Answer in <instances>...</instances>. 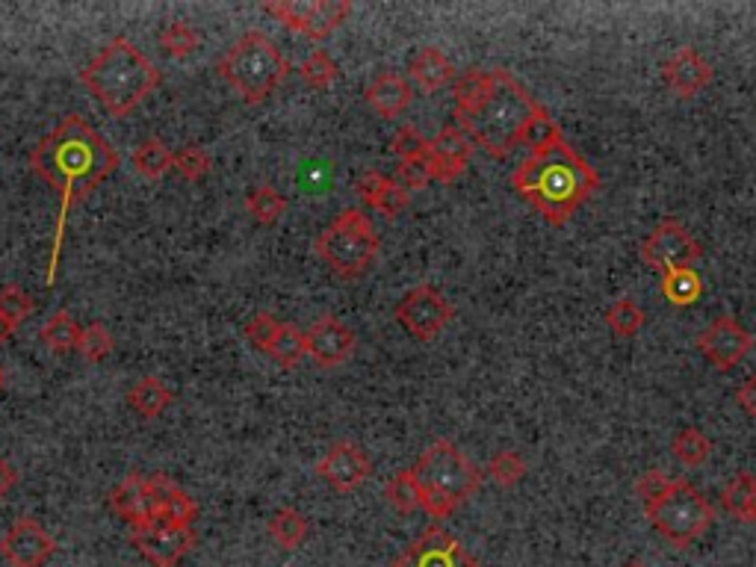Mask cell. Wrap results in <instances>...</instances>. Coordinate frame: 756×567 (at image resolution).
<instances>
[{"instance_id": "d6a6232c", "label": "cell", "mask_w": 756, "mask_h": 567, "mask_svg": "<svg viewBox=\"0 0 756 567\" xmlns=\"http://www.w3.org/2000/svg\"><path fill=\"white\" fill-rule=\"evenodd\" d=\"M80 331H83V328L78 326V319L71 317L69 310H60V314H53V317L44 322L42 340L51 346L53 352H71V349H78Z\"/></svg>"}, {"instance_id": "db71d44e", "label": "cell", "mask_w": 756, "mask_h": 567, "mask_svg": "<svg viewBox=\"0 0 756 567\" xmlns=\"http://www.w3.org/2000/svg\"><path fill=\"white\" fill-rule=\"evenodd\" d=\"M0 387H3V370H0Z\"/></svg>"}, {"instance_id": "d590c367", "label": "cell", "mask_w": 756, "mask_h": 567, "mask_svg": "<svg viewBox=\"0 0 756 567\" xmlns=\"http://www.w3.org/2000/svg\"><path fill=\"white\" fill-rule=\"evenodd\" d=\"M606 322L618 337H636L645 326V310L636 299L624 296V299L611 301V308L606 310Z\"/></svg>"}, {"instance_id": "9a60e30c", "label": "cell", "mask_w": 756, "mask_h": 567, "mask_svg": "<svg viewBox=\"0 0 756 567\" xmlns=\"http://www.w3.org/2000/svg\"><path fill=\"white\" fill-rule=\"evenodd\" d=\"M0 553L12 567H42L57 553V541L33 517H18L0 541Z\"/></svg>"}, {"instance_id": "5bb4252c", "label": "cell", "mask_w": 756, "mask_h": 567, "mask_svg": "<svg viewBox=\"0 0 756 567\" xmlns=\"http://www.w3.org/2000/svg\"><path fill=\"white\" fill-rule=\"evenodd\" d=\"M697 349L713 367L727 372L754 349V335L739 319L718 317L704 328V335L697 337Z\"/></svg>"}, {"instance_id": "8fae6325", "label": "cell", "mask_w": 756, "mask_h": 567, "mask_svg": "<svg viewBox=\"0 0 756 567\" xmlns=\"http://www.w3.org/2000/svg\"><path fill=\"white\" fill-rule=\"evenodd\" d=\"M452 317H456V308H452L447 296H440L431 284L414 287V290L396 305V319H399V326H402L414 340H422V344L435 340V337L452 322Z\"/></svg>"}, {"instance_id": "f1b7e54d", "label": "cell", "mask_w": 756, "mask_h": 567, "mask_svg": "<svg viewBox=\"0 0 756 567\" xmlns=\"http://www.w3.org/2000/svg\"><path fill=\"white\" fill-rule=\"evenodd\" d=\"M490 87H494V74H490V71L470 69L467 74L456 78V83H452V94H456V119L458 116H465V112L476 110V107L485 101V94L490 92Z\"/></svg>"}, {"instance_id": "8d00e7d4", "label": "cell", "mask_w": 756, "mask_h": 567, "mask_svg": "<svg viewBox=\"0 0 756 567\" xmlns=\"http://www.w3.org/2000/svg\"><path fill=\"white\" fill-rule=\"evenodd\" d=\"M299 74H301V80L308 83V87L328 89L337 80L340 69H337V62L331 60V53L322 51V48H317V51L310 53L308 60L301 62Z\"/></svg>"}, {"instance_id": "3957f363", "label": "cell", "mask_w": 756, "mask_h": 567, "mask_svg": "<svg viewBox=\"0 0 756 567\" xmlns=\"http://www.w3.org/2000/svg\"><path fill=\"white\" fill-rule=\"evenodd\" d=\"M80 80L107 107L112 119H125L160 87L163 74L128 36H116L87 69L80 71Z\"/></svg>"}, {"instance_id": "7dc6e473", "label": "cell", "mask_w": 756, "mask_h": 567, "mask_svg": "<svg viewBox=\"0 0 756 567\" xmlns=\"http://www.w3.org/2000/svg\"><path fill=\"white\" fill-rule=\"evenodd\" d=\"M670 481H674V479H668V476H665V472H662V470H647L645 476H641V479L636 481V494L641 499H645V506H647V503H654V499H659L662 494H665V490L670 488Z\"/></svg>"}, {"instance_id": "ffe728a7", "label": "cell", "mask_w": 756, "mask_h": 567, "mask_svg": "<svg viewBox=\"0 0 756 567\" xmlns=\"http://www.w3.org/2000/svg\"><path fill=\"white\" fill-rule=\"evenodd\" d=\"M148 494H151V506H155L157 520H166V524L175 526H192V520L198 517L196 499L189 497L181 485H175L169 476H163V472L148 476Z\"/></svg>"}, {"instance_id": "cb8c5ba5", "label": "cell", "mask_w": 756, "mask_h": 567, "mask_svg": "<svg viewBox=\"0 0 756 567\" xmlns=\"http://www.w3.org/2000/svg\"><path fill=\"white\" fill-rule=\"evenodd\" d=\"M172 390L160 381L157 376H146L139 378L137 385L130 387L128 394V402L130 408L137 414H142V417H148V420H155V417H160V414L172 405Z\"/></svg>"}, {"instance_id": "2e32d148", "label": "cell", "mask_w": 756, "mask_h": 567, "mask_svg": "<svg viewBox=\"0 0 756 567\" xmlns=\"http://www.w3.org/2000/svg\"><path fill=\"white\" fill-rule=\"evenodd\" d=\"M317 472L335 490L349 494V490H358L364 481L370 479L372 461L358 444H352V440H340V444H335V447L328 449L326 456L319 458Z\"/></svg>"}, {"instance_id": "bcb514c9", "label": "cell", "mask_w": 756, "mask_h": 567, "mask_svg": "<svg viewBox=\"0 0 756 567\" xmlns=\"http://www.w3.org/2000/svg\"><path fill=\"white\" fill-rule=\"evenodd\" d=\"M278 328H281V322H278L272 314H258V317H251L249 322H246V337H249L258 349L267 352L269 344H272V337L278 335Z\"/></svg>"}, {"instance_id": "4dcf8cb0", "label": "cell", "mask_w": 756, "mask_h": 567, "mask_svg": "<svg viewBox=\"0 0 756 567\" xmlns=\"http://www.w3.org/2000/svg\"><path fill=\"white\" fill-rule=\"evenodd\" d=\"M662 292H665V299H668L670 305L686 308V305H695V301L700 299L704 281H700V276H697L695 269H674V272H665V276H662Z\"/></svg>"}, {"instance_id": "74e56055", "label": "cell", "mask_w": 756, "mask_h": 567, "mask_svg": "<svg viewBox=\"0 0 756 567\" xmlns=\"http://www.w3.org/2000/svg\"><path fill=\"white\" fill-rule=\"evenodd\" d=\"M488 476L497 481V485H503V488H515L517 481L526 476L524 456L515 452V449H499L497 456L490 458Z\"/></svg>"}, {"instance_id": "8992f818", "label": "cell", "mask_w": 756, "mask_h": 567, "mask_svg": "<svg viewBox=\"0 0 756 567\" xmlns=\"http://www.w3.org/2000/svg\"><path fill=\"white\" fill-rule=\"evenodd\" d=\"M216 71L246 103H263L290 74V62L260 30H249L225 51Z\"/></svg>"}, {"instance_id": "9c48e42d", "label": "cell", "mask_w": 756, "mask_h": 567, "mask_svg": "<svg viewBox=\"0 0 756 567\" xmlns=\"http://www.w3.org/2000/svg\"><path fill=\"white\" fill-rule=\"evenodd\" d=\"M269 16L310 39H326L352 16V0H269Z\"/></svg>"}, {"instance_id": "7c38bea8", "label": "cell", "mask_w": 756, "mask_h": 567, "mask_svg": "<svg viewBox=\"0 0 756 567\" xmlns=\"http://www.w3.org/2000/svg\"><path fill=\"white\" fill-rule=\"evenodd\" d=\"M394 567H481L467 547L449 535L444 526H429L408 550L394 561Z\"/></svg>"}, {"instance_id": "30bf717a", "label": "cell", "mask_w": 756, "mask_h": 567, "mask_svg": "<svg viewBox=\"0 0 756 567\" xmlns=\"http://www.w3.org/2000/svg\"><path fill=\"white\" fill-rule=\"evenodd\" d=\"M700 255H704V246L677 219H662L650 237L641 242V260L650 269H659L662 276L674 269H695Z\"/></svg>"}, {"instance_id": "ac0fdd59", "label": "cell", "mask_w": 756, "mask_h": 567, "mask_svg": "<svg viewBox=\"0 0 756 567\" xmlns=\"http://www.w3.org/2000/svg\"><path fill=\"white\" fill-rule=\"evenodd\" d=\"M472 148L476 146H472V139L467 137V130H461L458 125H447L438 137L431 139L429 151H426L431 178L444 183L456 181L458 175L467 169V163H470Z\"/></svg>"}, {"instance_id": "7bdbcfd3", "label": "cell", "mask_w": 756, "mask_h": 567, "mask_svg": "<svg viewBox=\"0 0 756 567\" xmlns=\"http://www.w3.org/2000/svg\"><path fill=\"white\" fill-rule=\"evenodd\" d=\"M210 166H213V160H210V155L201 146H189L175 155V169L187 181H201L210 172Z\"/></svg>"}, {"instance_id": "277c9868", "label": "cell", "mask_w": 756, "mask_h": 567, "mask_svg": "<svg viewBox=\"0 0 756 567\" xmlns=\"http://www.w3.org/2000/svg\"><path fill=\"white\" fill-rule=\"evenodd\" d=\"M494 87L476 110L458 116V128L467 130L472 146H481L488 155L508 157L515 151L517 139L524 133L526 121L541 107L533 94L526 92L506 69H494Z\"/></svg>"}, {"instance_id": "1f68e13d", "label": "cell", "mask_w": 756, "mask_h": 567, "mask_svg": "<svg viewBox=\"0 0 756 567\" xmlns=\"http://www.w3.org/2000/svg\"><path fill=\"white\" fill-rule=\"evenodd\" d=\"M267 355H272V358H276L281 367H287V370L299 367L301 358L308 355V349H305V331H299V328L290 326V322H281L278 335L272 337V344H269Z\"/></svg>"}, {"instance_id": "ee69618b", "label": "cell", "mask_w": 756, "mask_h": 567, "mask_svg": "<svg viewBox=\"0 0 756 567\" xmlns=\"http://www.w3.org/2000/svg\"><path fill=\"white\" fill-rule=\"evenodd\" d=\"M426 151H429V139L422 137L414 125H402V128L396 130L394 155L399 157V163L402 160H420V157H426Z\"/></svg>"}, {"instance_id": "d4e9b609", "label": "cell", "mask_w": 756, "mask_h": 567, "mask_svg": "<svg viewBox=\"0 0 756 567\" xmlns=\"http://www.w3.org/2000/svg\"><path fill=\"white\" fill-rule=\"evenodd\" d=\"M561 128L556 125V119H553L550 112L544 110V107H538V110L533 112V119L526 121L524 133H520V139H517V146H526L529 148V157L535 155H544V151H550L556 142H561Z\"/></svg>"}, {"instance_id": "603a6c76", "label": "cell", "mask_w": 756, "mask_h": 567, "mask_svg": "<svg viewBox=\"0 0 756 567\" xmlns=\"http://www.w3.org/2000/svg\"><path fill=\"white\" fill-rule=\"evenodd\" d=\"M411 78L417 80V87L422 92H438V89L456 83L458 71L456 66L449 62V57L440 48H422L411 62Z\"/></svg>"}, {"instance_id": "44dd1931", "label": "cell", "mask_w": 756, "mask_h": 567, "mask_svg": "<svg viewBox=\"0 0 756 567\" xmlns=\"http://www.w3.org/2000/svg\"><path fill=\"white\" fill-rule=\"evenodd\" d=\"M110 506L130 526H142L155 517L151 494H148V479H142V472H130L128 479L112 490Z\"/></svg>"}, {"instance_id": "f35d334b", "label": "cell", "mask_w": 756, "mask_h": 567, "mask_svg": "<svg viewBox=\"0 0 756 567\" xmlns=\"http://www.w3.org/2000/svg\"><path fill=\"white\" fill-rule=\"evenodd\" d=\"M36 310V301L33 296L24 290V287H18V284H7L3 290H0V317L9 319L12 326H21L30 314Z\"/></svg>"}, {"instance_id": "d6986e66", "label": "cell", "mask_w": 756, "mask_h": 567, "mask_svg": "<svg viewBox=\"0 0 756 567\" xmlns=\"http://www.w3.org/2000/svg\"><path fill=\"white\" fill-rule=\"evenodd\" d=\"M713 80V66L697 48H679L668 62H665V83H668L679 98H695L704 92Z\"/></svg>"}, {"instance_id": "484cf974", "label": "cell", "mask_w": 756, "mask_h": 567, "mask_svg": "<svg viewBox=\"0 0 756 567\" xmlns=\"http://www.w3.org/2000/svg\"><path fill=\"white\" fill-rule=\"evenodd\" d=\"M130 163H133V169H137L142 178H148V181H157V178H163L169 169H175V155L166 148L163 139H146L142 146L133 148V155H130Z\"/></svg>"}, {"instance_id": "c3c4849f", "label": "cell", "mask_w": 756, "mask_h": 567, "mask_svg": "<svg viewBox=\"0 0 756 567\" xmlns=\"http://www.w3.org/2000/svg\"><path fill=\"white\" fill-rule=\"evenodd\" d=\"M387 175L381 172H367L358 178V183H355V189H358V196L367 201V205H372V198H376V192L381 189V183H385Z\"/></svg>"}, {"instance_id": "b9f144b4", "label": "cell", "mask_w": 756, "mask_h": 567, "mask_svg": "<svg viewBox=\"0 0 756 567\" xmlns=\"http://www.w3.org/2000/svg\"><path fill=\"white\" fill-rule=\"evenodd\" d=\"M370 207H376L378 213L387 216V219H396V216L408 207V189L396 181V178H385V183H381V189L376 192Z\"/></svg>"}, {"instance_id": "4fadbf2b", "label": "cell", "mask_w": 756, "mask_h": 567, "mask_svg": "<svg viewBox=\"0 0 756 567\" xmlns=\"http://www.w3.org/2000/svg\"><path fill=\"white\" fill-rule=\"evenodd\" d=\"M130 541L137 544V550L157 567H175L196 547V533H192V526H175L151 517L148 524L133 526Z\"/></svg>"}, {"instance_id": "f907efd6", "label": "cell", "mask_w": 756, "mask_h": 567, "mask_svg": "<svg viewBox=\"0 0 756 567\" xmlns=\"http://www.w3.org/2000/svg\"><path fill=\"white\" fill-rule=\"evenodd\" d=\"M18 481V472H16V467L9 465L7 458L0 456V499L7 497L9 490H12V485Z\"/></svg>"}, {"instance_id": "5b68a950", "label": "cell", "mask_w": 756, "mask_h": 567, "mask_svg": "<svg viewBox=\"0 0 756 567\" xmlns=\"http://www.w3.org/2000/svg\"><path fill=\"white\" fill-rule=\"evenodd\" d=\"M411 472L420 485V508L435 520H447L485 481V472L447 438L435 440Z\"/></svg>"}, {"instance_id": "f5cc1de1", "label": "cell", "mask_w": 756, "mask_h": 567, "mask_svg": "<svg viewBox=\"0 0 756 567\" xmlns=\"http://www.w3.org/2000/svg\"><path fill=\"white\" fill-rule=\"evenodd\" d=\"M627 567H645V565H641V561H629Z\"/></svg>"}, {"instance_id": "60d3db41", "label": "cell", "mask_w": 756, "mask_h": 567, "mask_svg": "<svg viewBox=\"0 0 756 567\" xmlns=\"http://www.w3.org/2000/svg\"><path fill=\"white\" fill-rule=\"evenodd\" d=\"M112 335L107 331V326L103 322H92V326H87L83 331H80V340H78V352L87 358L89 364H101L107 355L112 352Z\"/></svg>"}, {"instance_id": "ba28073f", "label": "cell", "mask_w": 756, "mask_h": 567, "mask_svg": "<svg viewBox=\"0 0 756 567\" xmlns=\"http://www.w3.org/2000/svg\"><path fill=\"white\" fill-rule=\"evenodd\" d=\"M645 515L656 526V533L665 535L679 550L692 547L715 524V508L709 506V499L692 481L683 479H674L659 499L647 503Z\"/></svg>"}, {"instance_id": "f6af8a7d", "label": "cell", "mask_w": 756, "mask_h": 567, "mask_svg": "<svg viewBox=\"0 0 756 567\" xmlns=\"http://www.w3.org/2000/svg\"><path fill=\"white\" fill-rule=\"evenodd\" d=\"M396 181L402 183L405 189H426L435 178H431L429 160L420 157V160H402L399 169H396Z\"/></svg>"}, {"instance_id": "ab89813d", "label": "cell", "mask_w": 756, "mask_h": 567, "mask_svg": "<svg viewBox=\"0 0 756 567\" xmlns=\"http://www.w3.org/2000/svg\"><path fill=\"white\" fill-rule=\"evenodd\" d=\"M201 44V33L196 27L183 24V21H175L160 33V48L172 57H189Z\"/></svg>"}, {"instance_id": "e575fe53", "label": "cell", "mask_w": 756, "mask_h": 567, "mask_svg": "<svg viewBox=\"0 0 756 567\" xmlns=\"http://www.w3.org/2000/svg\"><path fill=\"white\" fill-rule=\"evenodd\" d=\"M387 503L399 511V515H414L420 508V485L414 479L411 470L396 472L394 479L385 485Z\"/></svg>"}, {"instance_id": "6da1fadb", "label": "cell", "mask_w": 756, "mask_h": 567, "mask_svg": "<svg viewBox=\"0 0 756 567\" xmlns=\"http://www.w3.org/2000/svg\"><path fill=\"white\" fill-rule=\"evenodd\" d=\"M30 166L62 198L60 219H57V231H53L51 260H48V284H53L57 272H60L62 242H66L71 207L80 205L98 183L107 181L119 169V151L98 130L89 128L83 116L71 112L33 148Z\"/></svg>"}, {"instance_id": "83f0119b", "label": "cell", "mask_w": 756, "mask_h": 567, "mask_svg": "<svg viewBox=\"0 0 756 567\" xmlns=\"http://www.w3.org/2000/svg\"><path fill=\"white\" fill-rule=\"evenodd\" d=\"M308 517L301 515L299 508H278L272 520H269V535H272V541L278 547H284V550L301 547L305 538H308Z\"/></svg>"}, {"instance_id": "7a4b0ae2", "label": "cell", "mask_w": 756, "mask_h": 567, "mask_svg": "<svg viewBox=\"0 0 756 567\" xmlns=\"http://www.w3.org/2000/svg\"><path fill=\"white\" fill-rule=\"evenodd\" d=\"M511 183L547 222L565 225L600 187V175L567 139H561L550 151L526 157L511 175Z\"/></svg>"}, {"instance_id": "7402d4cb", "label": "cell", "mask_w": 756, "mask_h": 567, "mask_svg": "<svg viewBox=\"0 0 756 567\" xmlns=\"http://www.w3.org/2000/svg\"><path fill=\"white\" fill-rule=\"evenodd\" d=\"M364 94H367V103H370L381 119H396V116H402L414 98L408 80L394 74V71H381Z\"/></svg>"}, {"instance_id": "816d5d0a", "label": "cell", "mask_w": 756, "mask_h": 567, "mask_svg": "<svg viewBox=\"0 0 756 567\" xmlns=\"http://www.w3.org/2000/svg\"><path fill=\"white\" fill-rule=\"evenodd\" d=\"M12 331H16V326H12L9 319L0 317V344H7L9 337H12Z\"/></svg>"}, {"instance_id": "e0dca14e", "label": "cell", "mask_w": 756, "mask_h": 567, "mask_svg": "<svg viewBox=\"0 0 756 567\" xmlns=\"http://www.w3.org/2000/svg\"><path fill=\"white\" fill-rule=\"evenodd\" d=\"M305 349L317 367H340L355 352V331L337 317H322L305 331Z\"/></svg>"}, {"instance_id": "836d02e7", "label": "cell", "mask_w": 756, "mask_h": 567, "mask_svg": "<svg viewBox=\"0 0 756 567\" xmlns=\"http://www.w3.org/2000/svg\"><path fill=\"white\" fill-rule=\"evenodd\" d=\"M670 449H674V456L686 467H700L706 458L713 456V440L706 438L700 429H695V426H686V429L677 431Z\"/></svg>"}, {"instance_id": "52a82bcc", "label": "cell", "mask_w": 756, "mask_h": 567, "mask_svg": "<svg viewBox=\"0 0 756 567\" xmlns=\"http://www.w3.org/2000/svg\"><path fill=\"white\" fill-rule=\"evenodd\" d=\"M376 228L364 210H344L326 231L319 233L314 249L340 278H358L372 267L378 255Z\"/></svg>"}, {"instance_id": "4316f807", "label": "cell", "mask_w": 756, "mask_h": 567, "mask_svg": "<svg viewBox=\"0 0 756 567\" xmlns=\"http://www.w3.org/2000/svg\"><path fill=\"white\" fill-rule=\"evenodd\" d=\"M722 503H724V508L736 517V520L756 524V476L754 472H739V476H736V479L724 488Z\"/></svg>"}, {"instance_id": "681fc988", "label": "cell", "mask_w": 756, "mask_h": 567, "mask_svg": "<svg viewBox=\"0 0 756 567\" xmlns=\"http://www.w3.org/2000/svg\"><path fill=\"white\" fill-rule=\"evenodd\" d=\"M739 405L756 420V372L739 387Z\"/></svg>"}, {"instance_id": "f546056e", "label": "cell", "mask_w": 756, "mask_h": 567, "mask_svg": "<svg viewBox=\"0 0 756 567\" xmlns=\"http://www.w3.org/2000/svg\"><path fill=\"white\" fill-rule=\"evenodd\" d=\"M246 210H249L255 222L276 225L278 219L287 213V198H284L276 187L260 183V187L249 189V196H246Z\"/></svg>"}]
</instances>
